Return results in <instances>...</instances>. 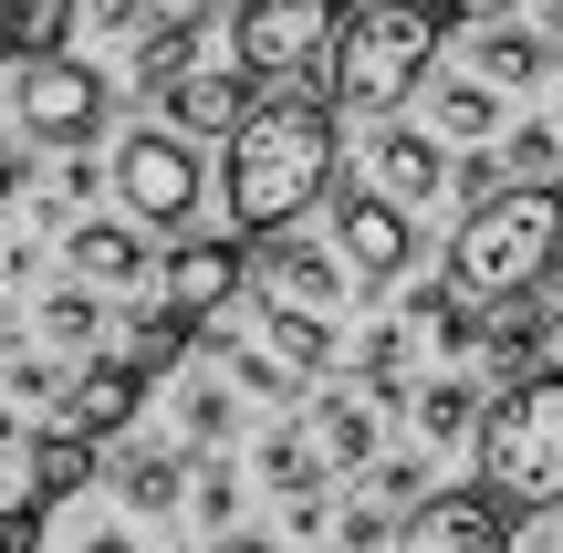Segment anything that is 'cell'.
Returning <instances> with one entry per match:
<instances>
[{"mask_svg": "<svg viewBox=\"0 0 563 553\" xmlns=\"http://www.w3.org/2000/svg\"><path fill=\"white\" fill-rule=\"evenodd\" d=\"M63 355H42V345H11V408L32 418V408H63Z\"/></svg>", "mask_w": 563, "mask_h": 553, "instance_id": "obj_33", "label": "cell"}, {"mask_svg": "<svg viewBox=\"0 0 563 553\" xmlns=\"http://www.w3.org/2000/svg\"><path fill=\"white\" fill-rule=\"evenodd\" d=\"M344 167V136H334V104L313 95H262L241 104V125L220 136V209L241 241H272V230H292L302 209L334 188Z\"/></svg>", "mask_w": 563, "mask_h": 553, "instance_id": "obj_1", "label": "cell"}, {"mask_svg": "<svg viewBox=\"0 0 563 553\" xmlns=\"http://www.w3.org/2000/svg\"><path fill=\"white\" fill-rule=\"evenodd\" d=\"M313 450H323V471H355V480H365V460L386 450L376 397H365V387H323V397H313Z\"/></svg>", "mask_w": 563, "mask_h": 553, "instance_id": "obj_20", "label": "cell"}, {"mask_svg": "<svg viewBox=\"0 0 563 553\" xmlns=\"http://www.w3.org/2000/svg\"><path fill=\"white\" fill-rule=\"evenodd\" d=\"M481 408H490V397L470 387V366H439L428 387H407V418H418V450H470V439H481Z\"/></svg>", "mask_w": 563, "mask_h": 553, "instance_id": "obj_21", "label": "cell"}, {"mask_svg": "<svg viewBox=\"0 0 563 553\" xmlns=\"http://www.w3.org/2000/svg\"><path fill=\"white\" fill-rule=\"evenodd\" d=\"M490 188H501V157H490V146H470V157H449V199H460V209H481Z\"/></svg>", "mask_w": 563, "mask_h": 553, "instance_id": "obj_36", "label": "cell"}, {"mask_svg": "<svg viewBox=\"0 0 563 553\" xmlns=\"http://www.w3.org/2000/svg\"><path fill=\"white\" fill-rule=\"evenodd\" d=\"M63 262H74V283H95V292H146L157 283V251H146V230L125 220H104V209H84V220H63Z\"/></svg>", "mask_w": 563, "mask_h": 553, "instance_id": "obj_11", "label": "cell"}, {"mask_svg": "<svg viewBox=\"0 0 563 553\" xmlns=\"http://www.w3.org/2000/svg\"><path fill=\"white\" fill-rule=\"evenodd\" d=\"M11 345H21V303L0 292V355H11Z\"/></svg>", "mask_w": 563, "mask_h": 553, "instance_id": "obj_43", "label": "cell"}, {"mask_svg": "<svg viewBox=\"0 0 563 553\" xmlns=\"http://www.w3.org/2000/svg\"><path fill=\"white\" fill-rule=\"evenodd\" d=\"M209 42H220V11H209V21H146V32L125 42V63H136V95H167L188 63H209Z\"/></svg>", "mask_w": 563, "mask_h": 553, "instance_id": "obj_23", "label": "cell"}, {"mask_svg": "<svg viewBox=\"0 0 563 553\" xmlns=\"http://www.w3.org/2000/svg\"><path fill=\"white\" fill-rule=\"evenodd\" d=\"M188 512H199L209 533H230V522H241V471H230V450L188 460Z\"/></svg>", "mask_w": 563, "mask_h": 553, "instance_id": "obj_30", "label": "cell"}, {"mask_svg": "<svg viewBox=\"0 0 563 553\" xmlns=\"http://www.w3.org/2000/svg\"><path fill=\"white\" fill-rule=\"evenodd\" d=\"M365 491H376L386 512H418L428 501V450H376L365 460Z\"/></svg>", "mask_w": 563, "mask_h": 553, "instance_id": "obj_31", "label": "cell"}, {"mask_svg": "<svg viewBox=\"0 0 563 553\" xmlns=\"http://www.w3.org/2000/svg\"><path fill=\"white\" fill-rule=\"evenodd\" d=\"M157 313H178V324H209V313L241 292V241H178V251H157Z\"/></svg>", "mask_w": 563, "mask_h": 553, "instance_id": "obj_13", "label": "cell"}, {"mask_svg": "<svg viewBox=\"0 0 563 553\" xmlns=\"http://www.w3.org/2000/svg\"><path fill=\"white\" fill-rule=\"evenodd\" d=\"M334 21H344V0H241L230 63H241L251 84H302L323 53H334Z\"/></svg>", "mask_w": 563, "mask_h": 553, "instance_id": "obj_7", "label": "cell"}, {"mask_svg": "<svg viewBox=\"0 0 563 553\" xmlns=\"http://www.w3.org/2000/svg\"><path fill=\"white\" fill-rule=\"evenodd\" d=\"M199 355H209V366H220L241 397H262V408H292V397H302V376L282 366L262 334H209V324H199Z\"/></svg>", "mask_w": 563, "mask_h": 553, "instance_id": "obj_25", "label": "cell"}, {"mask_svg": "<svg viewBox=\"0 0 563 553\" xmlns=\"http://www.w3.org/2000/svg\"><path fill=\"white\" fill-rule=\"evenodd\" d=\"M178 553H209V543H178Z\"/></svg>", "mask_w": 563, "mask_h": 553, "instance_id": "obj_49", "label": "cell"}, {"mask_svg": "<svg viewBox=\"0 0 563 553\" xmlns=\"http://www.w3.org/2000/svg\"><path fill=\"white\" fill-rule=\"evenodd\" d=\"M501 178H532V188L563 178V125H553V115H522V125L501 136Z\"/></svg>", "mask_w": 563, "mask_h": 553, "instance_id": "obj_29", "label": "cell"}, {"mask_svg": "<svg viewBox=\"0 0 563 553\" xmlns=\"http://www.w3.org/2000/svg\"><path fill=\"white\" fill-rule=\"evenodd\" d=\"M553 209H563V188H532V178H522V188H490L481 209H460L439 283L470 292V303L543 292V272H553Z\"/></svg>", "mask_w": 563, "mask_h": 553, "instance_id": "obj_4", "label": "cell"}, {"mask_svg": "<svg viewBox=\"0 0 563 553\" xmlns=\"http://www.w3.org/2000/svg\"><path fill=\"white\" fill-rule=\"evenodd\" d=\"M146 387H157V376H136L125 366V355H84L74 376H63V408H53V429H74V439H125V418L146 408Z\"/></svg>", "mask_w": 563, "mask_h": 553, "instance_id": "obj_12", "label": "cell"}, {"mask_svg": "<svg viewBox=\"0 0 563 553\" xmlns=\"http://www.w3.org/2000/svg\"><path fill=\"white\" fill-rule=\"evenodd\" d=\"M95 188H104V157L53 146V188H32V199H42V230H53V209H95Z\"/></svg>", "mask_w": 563, "mask_h": 553, "instance_id": "obj_32", "label": "cell"}, {"mask_svg": "<svg viewBox=\"0 0 563 553\" xmlns=\"http://www.w3.org/2000/svg\"><path fill=\"white\" fill-rule=\"evenodd\" d=\"M543 283H553V292H563V209H553V272H543Z\"/></svg>", "mask_w": 563, "mask_h": 553, "instance_id": "obj_46", "label": "cell"}, {"mask_svg": "<svg viewBox=\"0 0 563 553\" xmlns=\"http://www.w3.org/2000/svg\"><path fill=\"white\" fill-rule=\"evenodd\" d=\"M74 32H84V0H0V63L74 53Z\"/></svg>", "mask_w": 563, "mask_h": 553, "instance_id": "obj_27", "label": "cell"}, {"mask_svg": "<svg viewBox=\"0 0 563 553\" xmlns=\"http://www.w3.org/2000/svg\"><path fill=\"white\" fill-rule=\"evenodd\" d=\"M481 491L501 512H563V366L511 376L481 408Z\"/></svg>", "mask_w": 563, "mask_h": 553, "instance_id": "obj_3", "label": "cell"}, {"mask_svg": "<svg viewBox=\"0 0 563 553\" xmlns=\"http://www.w3.org/2000/svg\"><path fill=\"white\" fill-rule=\"evenodd\" d=\"M146 21H157V0H84V32H104V42H136Z\"/></svg>", "mask_w": 563, "mask_h": 553, "instance_id": "obj_35", "label": "cell"}, {"mask_svg": "<svg viewBox=\"0 0 563 553\" xmlns=\"http://www.w3.org/2000/svg\"><path fill=\"white\" fill-rule=\"evenodd\" d=\"M543 42H553V53H563V0H543Z\"/></svg>", "mask_w": 563, "mask_h": 553, "instance_id": "obj_45", "label": "cell"}, {"mask_svg": "<svg viewBox=\"0 0 563 553\" xmlns=\"http://www.w3.org/2000/svg\"><path fill=\"white\" fill-rule=\"evenodd\" d=\"M386 543H397V512H386L376 491H365V501H344V512H334V553H386Z\"/></svg>", "mask_w": 563, "mask_h": 553, "instance_id": "obj_34", "label": "cell"}, {"mask_svg": "<svg viewBox=\"0 0 563 553\" xmlns=\"http://www.w3.org/2000/svg\"><path fill=\"white\" fill-rule=\"evenodd\" d=\"M407 355H418V324H397V313H376V324L344 345V366H355V387L376 397V408H407Z\"/></svg>", "mask_w": 563, "mask_h": 553, "instance_id": "obj_26", "label": "cell"}, {"mask_svg": "<svg viewBox=\"0 0 563 553\" xmlns=\"http://www.w3.org/2000/svg\"><path fill=\"white\" fill-rule=\"evenodd\" d=\"M0 104H11L21 146H95L104 115H115V84L74 53H32V63H11V95Z\"/></svg>", "mask_w": 563, "mask_h": 553, "instance_id": "obj_6", "label": "cell"}, {"mask_svg": "<svg viewBox=\"0 0 563 553\" xmlns=\"http://www.w3.org/2000/svg\"><path fill=\"white\" fill-rule=\"evenodd\" d=\"M95 480L115 491V512H125V522H167V512H188V450H167V439H146V450L125 439V450L104 460Z\"/></svg>", "mask_w": 563, "mask_h": 553, "instance_id": "obj_14", "label": "cell"}, {"mask_svg": "<svg viewBox=\"0 0 563 553\" xmlns=\"http://www.w3.org/2000/svg\"><path fill=\"white\" fill-rule=\"evenodd\" d=\"M386 553H511V512L490 491H428L418 512H397Z\"/></svg>", "mask_w": 563, "mask_h": 553, "instance_id": "obj_9", "label": "cell"}, {"mask_svg": "<svg viewBox=\"0 0 563 553\" xmlns=\"http://www.w3.org/2000/svg\"><path fill=\"white\" fill-rule=\"evenodd\" d=\"M21 283H42V241H0V292H21Z\"/></svg>", "mask_w": 563, "mask_h": 553, "instance_id": "obj_39", "label": "cell"}, {"mask_svg": "<svg viewBox=\"0 0 563 553\" xmlns=\"http://www.w3.org/2000/svg\"><path fill=\"white\" fill-rule=\"evenodd\" d=\"M262 292L334 313L344 292H355V272H344V251H313V241H292V230H272V241H262Z\"/></svg>", "mask_w": 563, "mask_h": 553, "instance_id": "obj_16", "label": "cell"}, {"mask_svg": "<svg viewBox=\"0 0 563 553\" xmlns=\"http://www.w3.org/2000/svg\"><path fill=\"white\" fill-rule=\"evenodd\" d=\"M209 553H282V543H272V533H251V522H230V533L209 543Z\"/></svg>", "mask_w": 563, "mask_h": 553, "instance_id": "obj_40", "label": "cell"}, {"mask_svg": "<svg viewBox=\"0 0 563 553\" xmlns=\"http://www.w3.org/2000/svg\"><path fill=\"white\" fill-rule=\"evenodd\" d=\"M543 366H563V313H543Z\"/></svg>", "mask_w": 563, "mask_h": 553, "instance_id": "obj_44", "label": "cell"}, {"mask_svg": "<svg viewBox=\"0 0 563 553\" xmlns=\"http://www.w3.org/2000/svg\"><path fill=\"white\" fill-rule=\"evenodd\" d=\"M32 313H42V334H53V355H95V334H104V292L95 283H53Z\"/></svg>", "mask_w": 563, "mask_h": 553, "instance_id": "obj_28", "label": "cell"}, {"mask_svg": "<svg viewBox=\"0 0 563 553\" xmlns=\"http://www.w3.org/2000/svg\"><path fill=\"white\" fill-rule=\"evenodd\" d=\"M251 313H262V345H272L292 376H334V366H344V334H334V313H313V303H282V292H251Z\"/></svg>", "mask_w": 563, "mask_h": 553, "instance_id": "obj_18", "label": "cell"}, {"mask_svg": "<svg viewBox=\"0 0 563 553\" xmlns=\"http://www.w3.org/2000/svg\"><path fill=\"white\" fill-rule=\"evenodd\" d=\"M460 63L481 84H501V95H532V84H553V42L522 32V21H481V32L460 42Z\"/></svg>", "mask_w": 563, "mask_h": 553, "instance_id": "obj_19", "label": "cell"}, {"mask_svg": "<svg viewBox=\"0 0 563 553\" xmlns=\"http://www.w3.org/2000/svg\"><path fill=\"white\" fill-rule=\"evenodd\" d=\"M334 251L355 283H407L418 272V209L386 199V188H344L334 199Z\"/></svg>", "mask_w": 563, "mask_h": 553, "instance_id": "obj_8", "label": "cell"}, {"mask_svg": "<svg viewBox=\"0 0 563 553\" xmlns=\"http://www.w3.org/2000/svg\"><path fill=\"white\" fill-rule=\"evenodd\" d=\"M439 11H460V21H501L511 0H439Z\"/></svg>", "mask_w": 563, "mask_h": 553, "instance_id": "obj_42", "label": "cell"}, {"mask_svg": "<svg viewBox=\"0 0 563 553\" xmlns=\"http://www.w3.org/2000/svg\"><path fill=\"white\" fill-rule=\"evenodd\" d=\"M439 42H449L439 0H355V21H334V53H323L334 104H355V115H397V104L428 84Z\"/></svg>", "mask_w": 563, "mask_h": 553, "instance_id": "obj_2", "label": "cell"}, {"mask_svg": "<svg viewBox=\"0 0 563 553\" xmlns=\"http://www.w3.org/2000/svg\"><path fill=\"white\" fill-rule=\"evenodd\" d=\"M230 439H241V387L199 355L178 376V450H230Z\"/></svg>", "mask_w": 563, "mask_h": 553, "instance_id": "obj_24", "label": "cell"}, {"mask_svg": "<svg viewBox=\"0 0 563 553\" xmlns=\"http://www.w3.org/2000/svg\"><path fill=\"white\" fill-rule=\"evenodd\" d=\"M553 125H563V63H553Z\"/></svg>", "mask_w": 563, "mask_h": 553, "instance_id": "obj_47", "label": "cell"}, {"mask_svg": "<svg viewBox=\"0 0 563 553\" xmlns=\"http://www.w3.org/2000/svg\"><path fill=\"white\" fill-rule=\"evenodd\" d=\"M21 439H32V418H21L11 397H0V460H21Z\"/></svg>", "mask_w": 563, "mask_h": 553, "instance_id": "obj_41", "label": "cell"}, {"mask_svg": "<svg viewBox=\"0 0 563 553\" xmlns=\"http://www.w3.org/2000/svg\"><path fill=\"white\" fill-rule=\"evenodd\" d=\"M251 471H262V491L282 501V512H292V501H323V480H334L302 418H272V429H262V450H251Z\"/></svg>", "mask_w": 563, "mask_h": 553, "instance_id": "obj_22", "label": "cell"}, {"mask_svg": "<svg viewBox=\"0 0 563 553\" xmlns=\"http://www.w3.org/2000/svg\"><path fill=\"white\" fill-rule=\"evenodd\" d=\"M104 188H115V209L136 230H188L209 199V167H199V136H178V125H125L115 157H104Z\"/></svg>", "mask_w": 563, "mask_h": 553, "instance_id": "obj_5", "label": "cell"}, {"mask_svg": "<svg viewBox=\"0 0 563 553\" xmlns=\"http://www.w3.org/2000/svg\"><path fill=\"white\" fill-rule=\"evenodd\" d=\"M32 188H42L32 146H11V136H0V209H11V199H32Z\"/></svg>", "mask_w": 563, "mask_h": 553, "instance_id": "obj_38", "label": "cell"}, {"mask_svg": "<svg viewBox=\"0 0 563 553\" xmlns=\"http://www.w3.org/2000/svg\"><path fill=\"white\" fill-rule=\"evenodd\" d=\"M0 136H11V104H0Z\"/></svg>", "mask_w": 563, "mask_h": 553, "instance_id": "obj_48", "label": "cell"}, {"mask_svg": "<svg viewBox=\"0 0 563 553\" xmlns=\"http://www.w3.org/2000/svg\"><path fill=\"white\" fill-rule=\"evenodd\" d=\"M157 104H167L157 125H178V136H230V125H241V104H251V74H241V63H188Z\"/></svg>", "mask_w": 563, "mask_h": 553, "instance_id": "obj_15", "label": "cell"}, {"mask_svg": "<svg viewBox=\"0 0 563 553\" xmlns=\"http://www.w3.org/2000/svg\"><path fill=\"white\" fill-rule=\"evenodd\" d=\"M418 95H428V125H439L449 146H490V136H501V104H511L501 84H481L470 63H449V74L428 63V84H418Z\"/></svg>", "mask_w": 563, "mask_h": 553, "instance_id": "obj_17", "label": "cell"}, {"mask_svg": "<svg viewBox=\"0 0 563 553\" xmlns=\"http://www.w3.org/2000/svg\"><path fill=\"white\" fill-rule=\"evenodd\" d=\"M365 188H386V199H407V209L449 199V136L439 125H407V115H376V136H365Z\"/></svg>", "mask_w": 563, "mask_h": 553, "instance_id": "obj_10", "label": "cell"}, {"mask_svg": "<svg viewBox=\"0 0 563 553\" xmlns=\"http://www.w3.org/2000/svg\"><path fill=\"white\" fill-rule=\"evenodd\" d=\"M74 553H136V522H125V512H84L74 522Z\"/></svg>", "mask_w": 563, "mask_h": 553, "instance_id": "obj_37", "label": "cell"}]
</instances>
